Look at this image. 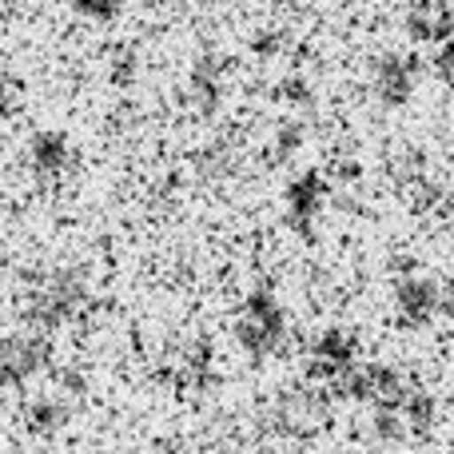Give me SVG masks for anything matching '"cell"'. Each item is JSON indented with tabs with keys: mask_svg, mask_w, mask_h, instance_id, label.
I'll list each match as a JSON object with an SVG mask.
<instances>
[{
	"mask_svg": "<svg viewBox=\"0 0 454 454\" xmlns=\"http://www.w3.org/2000/svg\"><path fill=\"white\" fill-rule=\"evenodd\" d=\"M92 303V287L80 267H56V271L40 275L20 299V319L28 331L40 335H56L60 327L76 323L84 307Z\"/></svg>",
	"mask_w": 454,
	"mask_h": 454,
	"instance_id": "cell-1",
	"label": "cell"
},
{
	"mask_svg": "<svg viewBox=\"0 0 454 454\" xmlns=\"http://www.w3.org/2000/svg\"><path fill=\"white\" fill-rule=\"evenodd\" d=\"M287 311H283L279 295L271 287H251L243 295L239 311H235V343L251 363L275 359L287 347Z\"/></svg>",
	"mask_w": 454,
	"mask_h": 454,
	"instance_id": "cell-2",
	"label": "cell"
},
{
	"mask_svg": "<svg viewBox=\"0 0 454 454\" xmlns=\"http://www.w3.org/2000/svg\"><path fill=\"white\" fill-rule=\"evenodd\" d=\"M327 419H331L327 387H319V383L287 387L267 407V431L279 434V439H311L319 427H327Z\"/></svg>",
	"mask_w": 454,
	"mask_h": 454,
	"instance_id": "cell-3",
	"label": "cell"
},
{
	"mask_svg": "<svg viewBox=\"0 0 454 454\" xmlns=\"http://www.w3.org/2000/svg\"><path fill=\"white\" fill-rule=\"evenodd\" d=\"M395 323L407 331H427L447 315V287L427 271H399L391 291Z\"/></svg>",
	"mask_w": 454,
	"mask_h": 454,
	"instance_id": "cell-4",
	"label": "cell"
},
{
	"mask_svg": "<svg viewBox=\"0 0 454 454\" xmlns=\"http://www.w3.org/2000/svg\"><path fill=\"white\" fill-rule=\"evenodd\" d=\"M52 363V343L40 331L0 339V391H24L32 387Z\"/></svg>",
	"mask_w": 454,
	"mask_h": 454,
	"instance_id": "cell-5",
	"label": "cell"
},
{
	"mask_svg": "<svg viewBox=\"0 0 454 454\" xmlns=\"http://www.w3.org/2000/svg\"><path fill=\"white\" fill-rule=\"evenodd\" d=\"M359 359H363L359 335L347 331V327H327V331L315 335L311 347H307V375H311V383L331 387L339 375H347Z\"/></svg>",
	"mask_w": 454,
	"mask_h": 454,
	"instance_id": "cell-6",
	"label": "cell"
},
{
	"mask_svg": "<svg viewBox=\"0 0 454 454\" xmlns=\"http://www.w3.org/2000/svg\"><path fill=\"white\" fill-rule=\"evenodd\" d=\"M323 207H327V184L315 172L299 176L287 188V227L303 239H315V227L323 220Z\"/></svg>",
	"mask_w": 454,
	"mask_h": 454,
	"instance_id": "cell-7",
	"label": "cell"
},
{
	"mask_svg": "<svg viewBox=\"0 0 454 454\" xmlns=\"http://www.w3.org/2000/svg\"><path fill=\"white\" fill-rule=\"evenodd\" d=\"M72 419V403L64 395H36V399L24 407V427H28L36 439H52L68 427Z\"/></svg>",
	"mask_w": 454,
	"mask_h": 454,
	"instance_id": "cell-8",
	"label": "cell"
},
{
	"mask_svg": "<svg viewBox=\"0 0 454 454\" xmlns=\"http://www.w3.org/2000/svg\"><path fill=\"white\" fill-rule=\"evenodd\" d=\"M32 168L40 176H60L68 168V144L60 136H36V144H32Z\"/></svg>",
	"mask_w": 454,
	"mask_h": 454,
	"instance_id": "cell-9",
	"label": "cell"
}]
</instances>
